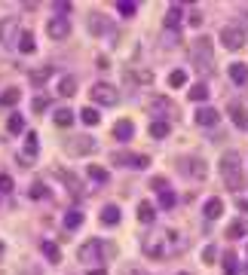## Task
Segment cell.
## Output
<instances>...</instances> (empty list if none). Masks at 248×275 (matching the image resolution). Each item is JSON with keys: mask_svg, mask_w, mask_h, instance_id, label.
<instances>
[{"mask_svg": "<svg viewBox=\"0 0 248 275\" xmlns=\"http://www.w3.org/2000/svg\"><path fill=\"white\" fill-rule=\"evenodd\" d=\"M80 119H83L86 125H95V122L101 119V113H98L95 107H83V110H80Z\"/></svg>", "mask_w": 248, "mask_h": 275, "instance_id": "obj_33", "label": "cell"}, {"mask_svg": "<svg viewBox=\"0 0 248 275\" xmlns=\"http://www.w3.org/2000/svg\"><path fill=\"white\" fill-rule=\"evenodd\" d=\"M86 175L92 177V180H98V183H107V168H101V165H89Z\"/></svg>", "mask_w": 248, "mask_h": 275, "instance_id": "obj_31", "label": "cell"}, {"mask_svg": "<svg viewBox=\"0 0 248 275\" xmlns=\"http://www.w3.org/2000/svg\"><path fill=\"white\" fill-rule=\"evenodd\" d=\"M178 21H181V6L172 3V6H168V13H165V28H178Z\"/></svg>", "mask_w": 248, "mask_h": 275, "instance_id": "obj_24", "label": "cell"}, {"mask_svg": "<svg viewBox=\"0 0 248 275\" xmlns=\"http://www.w3.org/2000/svg\"><path fill=\"white\" fill-rule=\"evenodd\" d=\"M221 211H224V202H221L218 196H211L206 205H202V214H206L208 220H215V217H221Z\"/></svg>", "mask_w": 248, "mask_h": 275, "instance_id": "obj_18", "label": "cell"}, {"mask_svg": "<svg viewBox=\"0 0 248 275\" xmlns=\"http://www.w3.org/2000/svg\"><path fill=\"white\" fill-rule=\"evenodd\" d=\"M110 159H114L120 168L123 165H129V168H147L150 165V156H138V153H114Z\"/></svg>", "mask_w": 248, "mask_h": 275, "instance_id": "obj_11", "label": "cell"}, {"mask_svg": "<svg viewBox=\"0 0 248 275\" xmlns=\"http://www.w3.org/2000/svg\"><path fill=\"white\" fill-rule=\"evenodd\" d=\"M74 92H77V79H74V77H62V83H59V95H62V98H71Z\"/></svg>", "mask_w": 248, "mask_h": 275, "instance_id": "obj_22", "label": "cell"}, {"mask_svg": "<svg viewBox=\"0 0 248 275\" xmlns=\"http://www.w3.org/2000/svg\"><path fill=\"white\" fill-rule=\"evenodd\" d=\"M52 119H55V125H62V129H67V125L74 122V110H67V107H59L52 113Z\"/></svg>", "mask_w": 248, "mask_h": 275, "instance_id": "obj_19", "label": "cell"}, {"mask_svg": "<svg viewBox=\"0 0 248 275\" xmlns=\"http://www.w3.org/2000/svg\"><path fill=\"white\" fill-rule=\"evenodd\" d=\"M98 217H101V223H104V226H117L120 223V208H117V205H104Z\"/></svg>", "mask_w": 248, "mask_h": 275, "instance_id": "obj_17", "label": "cell"}, {"mask_svg": "<svg viewBox=\"0 0 248 275\" xmlns=\"http://www.w3.org/2000/svg\"><path fill=\"white\" fill-rule=\"evenodd\" d=\"M230 119H233L236 129H248V113L242 107V101H233L230 104Z\"/></svg>", "mask_w": 248, "mask_h": 275, "instance_id": "obj_14", "label": "cell"}, {"mask_svg": "<svg viewBox=\"0 0 248 275\" xmlns=\"http://www.w3.org/2000/svg\"><path fill=\"white\" fill-rule=\"evenodd\" d=\"M178 171L190 180H206L208 165H206V159H199V156H181L178 159Z\"/></svg>", "mask_w": 248, "mask_h": 275, "instance_id": "obj_4", "label": "cell"}, {"mask_svg": "<svg viewBox=\"0 0 248 275\" xmlns=\"http://www.w3.org/2000/svg\"><path fill=\"white\" fill-rule=\"evenodd\" d=\"M160 205H163V208H172V205H175V193L163 190V193H160Z\"/></svg>", "mask_w": 248, "mask_h": 275, "instance_id": "obj_41", "label": "cell"}, {"mask_svg": "<svg viewBox=\"0 0 248 275\" xmlns=\"http://www.w3.org/2000/svg\"><path fill=\"white\" fill-rule=\"evenodd\" d=\"M104 245L98 242V238H89L86 245H80V251H77V257H80L83 263H95V260H101V254H104Z\"/></svg>", "mask_w": 248, "mask_h": 275, "instance_id": "obj_8", "label": "cell"}, {"mask_svg": "<svg viewBox=\"0 0 248 275\" xmlns=\"http://www.w3.org/2000/svg\"><path fill=\"white\" fill-rule=\"evenodd\" d=\"M193 64L206 77L215 74V43H211V37H196V43H193Z\"/></svg>", "mask_w": 248, "mask_h": 275, "instance_id": "obj_3", "label": "cell"}, {"mask_svg": "<svg viewBox=\"0 0 248 275\" xmlns=\"http://www.w3.org/2000/svg\"><path fill=\"white\" fill-rule=\"evenodd\" d=\"M221 43H224V49H230V52L242 49V46H245V31L242 28H233V25L221 28Z\"/></svg>", "mask_w": 248, "mask_h": 275, "instance_id": "obj_7", "label": "cell"}, {"mask_svg": "<svg viewBox=\"0 0 248 275\" xmlns=\"http://www.w3.org/2000/svg\"><path fill=\"white\" fill-rule=\"evenodd\" d=\"M215 257H218V248L215 245H208L206 251H202V260H206V263H215Z\"/></svg>", "mask_w": 248, "mask_h": 275, "instance_id": "obj_44", "label": "cell"}, {"mask_svg": "<svg viewBox=\"0 0 248 275\" xmlns=\"http://www.w3.org/2000/svg\"><path fill=\"white\" fill-rule=\"evenodd\" d=\"M187 21H190V25H193V28H199V25H202V13H199V9H193Z\"/></svg>", "mask_w": 248, "mask_h": 275, "instance_id": "obj_46", "label": "cell"}, {"mask_svg": "<svg viewBox=\"0 0 248 275\" xmlns=\"http://www.w3.org/2000/svg\"><path fill=\"white\" fill-rule=\"evenodd\" d=\"M187 95H190V101L196 104V101H206V98H208V89H206V86H193Z\"/></svg>", "mask_w": 248, "mask_h": 275, "instance_id": "obj_35", "label": "cell"}, {"mask_svg": "<svg viewBox=\"0 0 248 275\" xmlns=\"http://www.w3.org/2000/svg\"><path fill=\"white\" fill-rule=\"evenodd\" d=\"M147 113H153L156 119H163L172 113V98H165V95H153L147 98Z\"/></svg>", "mask_w": 248, "mask_h": 275, "instance_id": "obj_10", "label": "cell"}, {"mask_svg": "<svg viewBox=\"0 0 248 275\" xmlns=\"http://www.w3.org/2000/svg\"><path fill=\"white\" fill-rule=\"evenodd\" d=\"M25 156H28V159L37 156V135H34V132L25 135Z\"/></svg>", "mask_w": 248, "mask_h": 275, "instance_id": "obj_32", "label": "cell"}, {"mask_svg": "<svg viewBox=\"0 0 248 275\" xmlns=\"http://www.w3.org/2000/svg\"><path fill=\"white\" fill-rule=\"evenodd\" d=\"M80 226H83V214H80V211H67L64 229H80Z\"/></svg>", "mask_w": 248, "mask_h": 275, "instance_id": "obj_28", "label": "cell"}, {"mask_svg": "<svg viewBox=\"0 0 248 275\" xmlns=\"http://www.w3.org/2000/svg\"><path fill=\"white\" fill-rule=\"evenodd\" d=\"M120 275H147V272H144L141 266H135V263H129V266H123V272Z\"/></svg>", "mask_w": 248, "mask_h": 275, "instance_id": "obj_43", "label": "cell"}, {"mask_svg": "<svg viewBox=\"0 0 248 275\" xmlns=\"http://www.w3.org/2000/svg\"><path fill=\"white\" fill-rule=\"evenodd\" d=\"M16 31H19V21H16V19H6L3 25H0V40H3V43L19 40V37H16Z\"/></svg>", "mask_w": 248, "mask_h": 275, "instance_id": "obj_16", "label": "cell"}, {"mask_svg": "<svg viewBox=\"0 0 248 275\" xmlns=\"http://www.w3.org/2000/svg\"><path fill=\"white\" fill-rule=\"evenodd\" d=\"M92 101L101 107H114L120 101V89H114L110 83H95L92 86Z\"/></svg>", "mask_w": 248, "mask_h": 275, "instance_id": "obj_5", "label": "cell"}, {"mask_svg": "<svg viewBox=\"0 0 248 275\" xmlns=\"http://www.w3.org/2000/svg\"><path fill=\"white\" fill-rule=\"evenodd\" d=\"M168 135V122L165 119H153L150 122V138H165Z\"/></svg>", "mask_w": 248, "mask_h": 275, "instance_id": "obj_29", "label": "cell"}, {"mask_svg": "<svg viewBox=\"0 0 248 275\" xmlns=\"http://www.w3.org/2000/svg\"><path fill=\"white\" fill-rule=\"evenodd\" d=\"M52 9L59 13V19H67L64 13H71V3H64V0H55V3H52Z\"/></svg>", "mask_w": 248, "mask_h": 275, "instance_id": "obj_40", "label": "cell"}, {"mask_svg": "<svg viewBox=\"0 0 248 275\" xmlns=\"http://www.w3.org/2000/svg\"><path fill=\"white\" fill-rule=\"evenodd\" d=\"M28 196L31 199H46L49 196V190L43 187V183H31V190H28Z\"/></svg>", "mask_w": 248, "mask_h": 275, "instance_id": "obj_37", "label": "cell"}, {"mask_svg": "<svg viewBox=\"0 0 248 275\" xmlns=\"http://www.w3.org/2000/svg\"><path fill=\"white\" fill-rule=\"evenodd\" d=\"M31 107L37 110V113H43V110L49 107V101H46V98H34V104H31Z\"/></svg>", "mask_w": 248, "mask_h": 275, "instance_id": "obj_45", "label": "cell"}, {"mask_svg": "<svg viewBox=\"0 0 248 275\" xmlns=\"http://www.w3.org/2000/svg\"><path fill=\"white\" fill-rule=\"evenodd\" d=\"M242 25L248 28V9H245V13H242Z\"/></svg>", "mask_w": 248, "mask_h": 275, "instance_id": "obj_49", "label": "cell"}, {"mask_svg": "<svg viewBox=\"0 0 248 275\" xmlns=\"http://www.w3.org/2000/svg\"><path fill=\"white\" fill-rule=\"evenodd\" d=\"M0 193H13V177L9 175H0Z\"/></svg>", "mask_w": 248, "mask_h": 275, "instance_id": "obj_42", "label": "cell"}, {"mask_svg": "<svg viewBox=\"0 0 248 275\" xmlns=\"http://www.w3.org/2000/svg\"><path fill=\"white\" fill-rule=\"evenodd\" d=\"M150 190L163 193V190H165V180H163V177H153V180H150Z\"/></svg>", "mask_w": 248, "mask_h": 275, "instance_id": "obj_47", "label": "cell"}, {"mask_svg": "<svg viewBox=\"0 0 248 275\" xmlns=\"http://www.w3.org/2000/svg\"><path fill=\"white\" fill-rule=\"evenodd\" d=\"M19 98H21V92H19V89H6V92H0V107H13V104H19Z\"/></svg>", "mask_w": 248, "mask_h": 275, "instance_id": "obj_21", "label": "cell"}, {"mask_svg": "<svg viewBox=\"0 0 248 275\" xmlns=\"http://www.w3.org/2000/svg\"><path fill=\"white\" fill-rule=\"evenodd\" d=\"M230 79H233V83H245V79H248V64H242V61L230 64Z\"/></svg>", "mask_w": 248, "mask_h": 275, "instance_id": "obj_20", "label": "cell"}, {"mask_svg": "<svg viewBox=\"0 0 248 275\" xmlns=\"http://www.w3.org/2000/svg\"><path fill=\"white\" fill-rule=\"evenodd\" d=\"M89 31L95 34V37H101V34H114V28H110V21L104 19V16H89Z\"/></svg>", "mask_w": 248, "mask_h": 275, "instance_id": "obj_13", "label": "cell"}, {"mask_svg": "<svg viewBox=\"0 0 248 275\" xmlns=\"http://www.w3.org/2000/svg\"><path fill=\"white\" fill-rule=\"evenodd\" d=\"M245 229H248L245 220H233V223L227 226V238H242V236H245Z\"/></svg>", "mask_w": 248, "mask_h": 275, "instance_id": "obj_30", "label": "cell"}, {"mask_svg": "<svg viewBox=\"0 0 248 275\" xmlns=\"http://www.w3.org/2000/svg\"><path fill=\"white\" fill-rule=\"evenodd\" d=\"M245 272H248V266H245Z\"/></svg>", "mask_w": 248, "mask_h": 275, "instance_id": "obj_52", "label": "cell"}, {"mask_svg": "<svg viewBox=\"0 0 248 275\" xmlns=\"http://www.w3.org/2000/svg\"><path fill=\"white\" fill-rule=\"evenodd\" d=\"M187 83V74L184 71H172V74H168V86H172V89H181Z\"/></svg>", "mask_w": 248, "mask_h": 275, "instance_id": "obj_34", "label": "cell"}, {"mask_svg": "<svg viewBox=\"0 0 248 275\" xmlns=\"http://www.w3.org/2000/svg\"><path fill=\"white\" fill-rule=\"evenodd\" d=\"M49 77H52V67L46 64V67H43V71H34V74H31V83H34V86H40L43 79H49Z\"/></svg>", "mask_w": 248, "mask_h": 275, "instance_id": "obj_36", "label": "cell"}, {"mask_svg": "<svg viewBox=\"0 0 248 275\" xmlns=\"http://www.w3.org/2000/svg\"><path fill=\"white\" fill-rule=\"evenodd\" d=\"M92 150H95V141L89 135H74L71 141H64V153H71V156H86Z\"/></svg>", "mask_w": 248, "mask_h": 275, "instance_id": "obj_6", "label": "cell"}, {"mask_svg": "<svg viewBox=\"0 0 248 275\" xmlns=\"http://www.w3.org/2000/svg\"><path fill=\"white\" fill-rule=\"evenodd\" d=\"M46 34H49V40H67V34H71V21L55 16V19L46 21Z\"/></svg>", "mask_w": 248, "mask_h": 275, "instance_id": "obj_9", "label": "cell"}, {"mask_svg": "<svg viewBox=\"0 0 248 275\" xmlns=\"http://www.w3.org/2000/svg\"><path fill=\"white\" fill-rule=\"evenodd\" d=\"M153 217H156V211H153V205H147V202H141V205H138V220H141V223H153Z\"/></svg>", "mask_w": 248, "mask_h": 275, "instance_id": "obj_26", "label": "cell"}, {"mask_svg": "<svg viewBox=\"0 0 248 275\" xmlns=\"http://www.w3.org/2000/svg\"><path fill=\"white\" fill-rule=\"evenodd\" d=\"M0 254H3V245H0Z\"/></svg>", "mask_w": 248, "mask_h": 275, "instance_id": "obj_50", "label": "cell"}, {"mask_svg": "<svg viewBox=\"0 0 248 275\" xmlns=\"http://www.w3.org/2000/svg\"><path fill=\"white\" fill-rule=\"evenodd\" d=\"M43 254L49 257V263H62V251L55 242H43Z\"/></svg>", "mask_w": 248, "mask_h": 275, "instance_id": "obj_27", "label": "cell"}, {"mask_svg": "<svg viewBox=\"0 0 248 275\" xmlns=\"http://www.w3.org/2000/svg\"><path fill=\"white\" fill-rule=\"evenodd\" d=\"M193 119H196V125H215V122L221 119V113H218L215 107H196Z\"/></svg>", "mask_w": 248, "mask_h": 275, "instance_id": "obj_12", "label": "cell"}, {"mask_svg": "<svg viewBox=\"0 0 248 275\" xmlns=\"http://www.w3.org/2000/svg\"><path fill=\"white\" fill-rule=\"evenodd\" d=\"M89 275H107V269H101V266H95V269H89Z\"/></svg>", "mask_w": 248, "mask_h": 275, "instance_id": "obj_48", "label": "cell"}, {"mask_svg": "<svg viewBox=\"0 0 248 275\" xmlns=\"http://www.w3.org/2000/svg\"><path fill=\"white\" fill-rule=\"evenodd\" d=\"M132 135H135V122L132 119H120L114 125V138H117V141L126 144V141H132Z\"/></svg>", "mask_w": 248, "mask_h": 275, "instance_id": "obj_15", "label": "cell"}, {"mask_svg": "<svg viewBox=\"0 0 248 275\" xmlns=\"http://www.w3.org/2000/svg\"><path fill=\"white\" fill-rule=\"evenodd\" d=\"M6 129L13 132V135H21V132H25V119H21V113H13V117L6 119Z\"/></svg>", "mask_w": 248, "mask_h": 275, "instance_id": "obj_25", "label": "cell"}, {"mask_svg": "<svg viewBox=\"0 0 248 275\" xmlns=\"http://www.w3.org/2000/svg\"><path fill=\"white\" fill-rule=\"evenodd\" d=\"M236 269H239V266H236V254H224V272L236 275Z\"/></svg>", "mask_w": 248, "mask_h": 275, "instance_id": "obj_39", "label": "cell"}, {"mask_svg": "<svg viewBox=\"0 0 248 275\" xmlns=\"http://www.w3.org/2000/svg\"><path fill=\"white\" fill-rule=\"evenodd\" d=\"M221 180L230 193H239L242 190V156L236 150H227L221 156Z\"/></svg>", "mask_w": 248, "mask_h": 275, "instance_id": "obj_2", "label": "cell"}, {"mask_svg": "<svg viewBox=\"0 0 248 275\" xmlns=\"http://www.w3.org/2000/svg\"><path fill=\"white\" fill-rule=\"evenodd\" d=\"M178 275H187V272H178Z\"/></svg>", "mask_w": 248, "mask_h": 275, "instance_id": "obj_51", "label": "cell"}, {"mask_svg": "<svg viewBox=\"0 0 248 275\" xmlns=\"http://www.w3.org/2000/svg\"><path fill=\"white\" fill-rule=\"evenodd\" d=\"M117 9H120V16H126V19H129V16H135V9H138V6H135L132 0H120Z\"/></svg>", "mask_w": 248, "mask_h": 275, "instance_id": "obj_38", "label": "cell"}, {"mask_svg": "<svg viewBox=\"0 0 248 275\" xmlns=\"http://www.w3.org/2000/svg\"><path fill=\"white\" fill-rule=\"evenodd\" d=\"M144 254L160 260V257H168V254H181V251L187 248L184 236L175 233V229H156V233H150L147 238H144Z\"/></svg>", "mask_w": 248, "mask_h": 275, "instance_id": "obj_1", "label": "cell"}, {"mask_svg": "<svg viewBox=\"0 0 248 275\" xmlns=\"http://www.w3.org/2000/svg\"><path fill=\"white\" fill-rule=\"evenodd\" d=\"M19 49L25 52V55H31L34 49H37V46H34V34H31V31H25V34H19Z\"/></svg>", "mask_w": 248, "mask_h": 275, "instance_id": "obj_23", "label": "cell"}]
</instances>
